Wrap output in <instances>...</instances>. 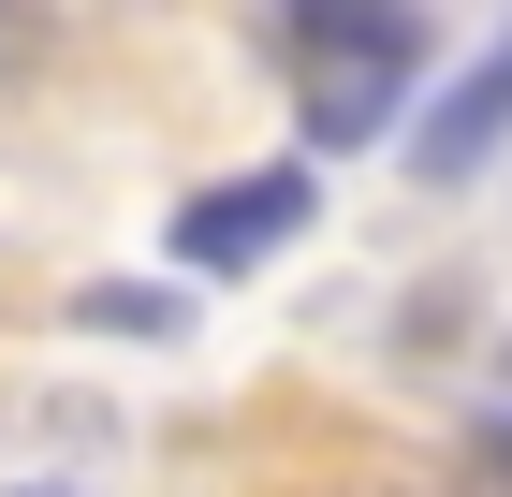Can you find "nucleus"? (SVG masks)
<instances>
[{
    "label": "nucleus",
    "mask_w": 512,
    "mask_h": 497,
    "mask_svg": "<svg viewBox=\"0 0 512 497\" xmlns=\"http://www.w3.org/2000/svg\"><path fill=\"white\" fill-rule=\"evenodd\" d=\"M498 132H512V30L439 88V117L410 132V161H425V176H469V161H498Z\"/></svg>",
    "instance_id": "3"
},
{
    "label": "nucleus",
    "mask_w": 512,
    "mask_h": 497,
    "mask_svg": "<svg viewBox=\"0 0 512 497\" xmlns=\"http://www.w3.org/2000/svg\"><path fill=\"white\" fill-rule=\"evenodd\" d=\"M293 220H308V176H293V161H264V176H220V191H191V205H176V264L235 278V264H264Z\"/></svg>",
    "instance_id": "2"
},
{
    "label": "nucleus",
    "mask_w": 512,
    "mask_h": 497,
    "mask_svg": "<svg viewBox=\"0 0 512 497\" xmlns=\"http://www.w3.org/2000/svg\"><path fill=\"white\" fill-rule=\"evenodd\" d=\"M498 468H512V424H498Z\"/></svg>",
    "instance_id": "4"
},
{
    "label": "nucleus",
    "mask_w": 512,
    "mask_h": 497,
    "mask_svg": "<svg viewBox=\"0 0 512 497\" xmlns=\"http://www.w3.org/2000/svg\"><path fill=\"white\" fill-rule=\"evenodd\" d=\"M293 59H308V132L322 147H366L425 59V15H395V0H308L293 15Z\"/></svg>",
    "instance_id": "1"
}]
</instances>
